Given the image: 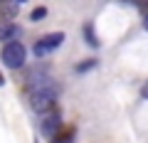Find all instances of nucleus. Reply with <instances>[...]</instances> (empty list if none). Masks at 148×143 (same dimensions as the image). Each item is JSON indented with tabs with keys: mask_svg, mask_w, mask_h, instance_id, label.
<instances>
[{
	"mask_svg": "<svg viewBox=\"0 0 148 143\" xmlns=\"http://www.w3.org/2000/svg\"><path fill=\"white\" fill-rule=\"evenodd\" d=\"M27 101H30L32 111L49 114V109H52L54 101H57V89H54V86H47V81H42V84H37V86H30Z\"/></svg>",
	"mask_w": 148,
	"mask_h": 143,
	"instance_id": "f257e3e1",
	"label": "nucleus"
},
{
	"mask_svg": "<svg viewBox=\"0 0 148 143\" xmlns=\"http://www.w3.org/2000/svg\"><path fill=\"white\" fill-rule=\"evenodd\" d=\"M25 59H27V52L20 42H8L3 47V64L8 69H20L25 64Z\"/></svg>",
	"mask_w": 148,
	"mask_h": 143,
	"instance_id": "f03ea898",
	"label": "nucleus"
},
{
	"mask_svg": "<svg viewBox=\"0 0 148 143\" xmlns=\"http://www.w3.org/2000/svg\"><path fill=\"white\" fill-rule=\"evenodd\" d=\"M62 42H64V32H49V35H45V37L32 47V52H35L37 57H47V54L54 52Z\"/></svg>",
	"mask_w": 148,
	"mask_h": 143,
	"instance_id": "7ed1b4c3",
	"label": "nucleus"
},
{
	"mask_svg": "<svg viewBox=\"0 0 148 143\" xmlns=\"http://www.w3.org/2000/svg\"><path fill=\"white\" fill-rule=\"evenodd\" d=\"M59 128H62V116H59L57 111H49L47 116L42 118V126H40V131H42L45 136H57Z\"/></svg>",
	"mask_w": 148,
	"mask_h": 143,
	"instance_id": "20e7f679",
	"label": "nucleus"
},
{
	"mask_svg": "<svg viewBox=\"0 0 148 143\" xmlns=\"http://www.w3.org/2000/svg\"><path fill=\"white\" fill-rule=\"evenodd\" d=\"M17 35H20V27H17L12 20L0 22V42H8V40H12V42H15Z\"/></svg>",
	"mask_w": 148,
	"mask_h": 143,
	"instance_id": "39448f33",
	"label": "nucleus"
},
{
	"mask_svg": "<svg viewBox=\"0 0 148 143\" xmlns=\"http://www.w3.org/2000/svg\"><path fill=\"white\" fill-rule=\"evenodd\" d=\"M84 37H86V42L91 44V47H99V40H96V35H94V25H84Z\"/></svg>",
	"mask_w": 148,
	"mask_h": 143,
	"instance_id": "423d86ee",
	"label": "nucleus"
},
{
	"mask_svg": "<svg viewBox=\"0 0 148 143\" xmlns=\"http://www.w3.org/2000/svg\"><path fill=\"white\" fill-rule=\"evenodd\" d=\"M47 17V8H35V10L30 12V22H40Z\"/></svg>",
	"mask_w": 148,
	"mask_h": 143,
	"instance_id": "0eeeda50",
	"label": "nucleus"
},
{
	"mask_svg": "<svg viewBox=\"0 0 148 143\" xmlns=\"http://www.w3.org/2000/svg\"><path fill=\"white\" fill-rule=\"evenodd\" d=\"M0 10L5 12V15H15V12L20 10V5H15V3H12V5H0Z\"/></svg>",
	"mask_w": 148,
	"mask_h": 143,
	"instance_id": "6e6552de",
	"label": "nucleus"
},
{
	"mask_svg": "<svg viewBox=\"0 0 148 143\" xmlns=\"http://www.w3.org/2000/svg\"><path fill=\"white\" fill-rule=\"evenodd\" d=\"M52 143H72V133H67V136H57V138H52Z\"/></svg>",
	"mask_w": 148,
	"mask_h": 143,
	"instance_id": "1a4fd4ad",
	"label": "nucleus"
},
{
	"mask_svg": "<svg viewBox=\"0 0 148 143\" xmlns=\"http://www.w3.org/2000/svg\"><path fill=\"white\" fill-rule=\"evenodd\" d=\"M91 67H96V62L91 59V62H84V64H79L77 67V72H86V69H91Z\"/></svg>",
	"mask_w": 148,
	"mask_h": 143,
	"instance_id": "9d476101",
	"label": "nucleus"
},
{
	"mask_svg": "<svg viewBox=\"0 0 148 143\" xmlns=\"http://www.w3.org/2000/svg\"><path fill=\"white\" fill-rule=\"evenodd\" d=\"M141 96H143V99H148V81L143 84V89H141Z\"/></svg>",
	"mask_w": 148,
	"mask_h": 143,
	"instance_id": "9b49d317",
	"label": "nucleus"
},
{
	"mask_svg": "<svg viewBox=\"0 0 148 143\" xmlns=\"http://www.w3.org/2000/svg\"><path fill=\"white\" fill-rule=\"evenodd\" d=\"M143 27H146V30H148V15L143 17Z\"/></svg>",
	"mask_w": 148,
	"mask_h": 143,
	"instance_id": "f8f14e48",
	"label": "nucleus"
},
{
	"mask_svg": "<svg viewBox=\"0 0 148 143\" xmlns=\"http://www.w3.org/2000/svg\"><path fill=\"white\" fill-rule=\"evenodd\" d=\"M3 84H5V79H3V74H0V86H3Z\"/></svg>",
	"mask_w": 148,
	"mask_h": 143,
	"instance_id": "ddd939ff",
	"label": "nucleus"
}]
</instances>
